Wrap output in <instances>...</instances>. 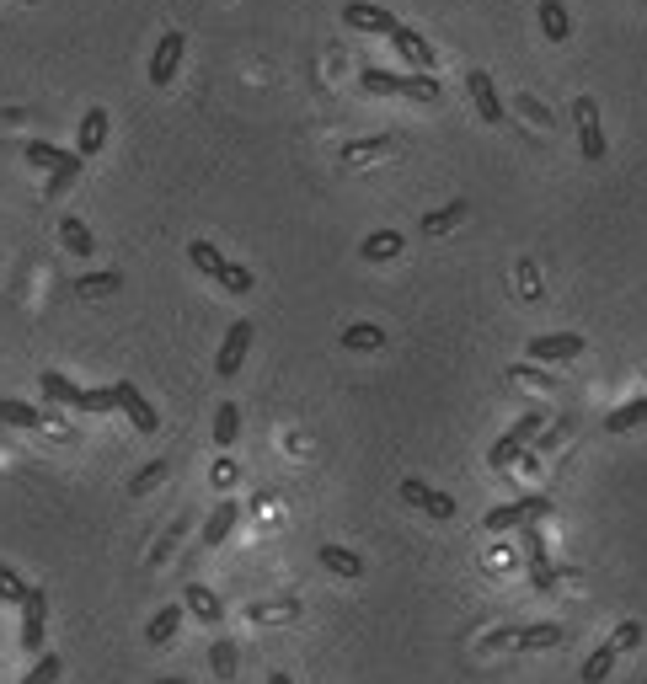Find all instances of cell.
<instances>
[{
    "mask_svg": "<svg viewBox=\"0 0 647 684\" xmlns=\"http://www.w3.org/2000/svg\"><path fill=\"white\" fill-rule=\"evenodd\" d=\"M546 513H551V497H541V492H530V497H519V503H498V508H487L482 530H492V535H503V530H519V524H541Z\"/></svg>",
    "mask_w": 647,
    "mask_h": 684,
    "instance_id": "cell-3",
    "label": "cell"
},
{
    "mask_svg": "<svg viewBox=\"0 0 647 684\" xmlns=\"http://www.w3.org/2000/svg\"><path fill=\"white\" fill-rule=\"evenodd\" d=\"M610 642L621 647V652H631V647H642V626H637V620H621V626H615V636H610Z\"/></svg>",
    "mask_w": 647,
    "mask_h": 684,
    "instance_id": "cell-40",
    "label": "cell"
},
{
    "mask_svg": "<svg viewBox=\"0 0 647 684\" xmlns=\"http://www.w3.org/2000/svg\"><path fill=\"white\" fill-rule=\"evenodd\" d=\"M22 155H27L38 171H49V188H54V193H65L70 182L81 177V161H86L81 150H59V145H49V139H27Z\"/></svg>",
    "mask_w": 647,
    "mask_h": 684,
    "instance_id": "cell-2",
    "label": "cell"
},
{
    "mask_svg": "<svg viewBox=\"0 0 647 684\" xmlns=\"http://www.w3.org/2000/svg\"><path fill=\"white\" fill-rule=\"evenodd\" d=\"M59 674H65V658H59V652H43V658L22 674V684H59Z\"/></svg>",
    "mask_w": 647,
    "mask_h": 684,
    "instance_id": "cell-35",
    "label": "cell"
},
{
    "mask_svg": "<svg viewBox=\"0 0 647 684\" xmlns=\"http://www.w3.org/2000/svg\"><path fill=\"white\" fill-rule=\"evenodd\" d=\"M562 636H567V631L557 626V620H535V626H519L514 647H525V652H546V647H557Z\"/></svg>",
    "mask_w": 647,
    "mask_h": 684,
    "instance_id": "cell-24",
    "label": "cell"
},
{
    "mask_svg": "<svg viewBox=\"0 0 647 684\" xmlns=\"http://www.w3.org/2000/svg\"><path fill=\"white\" fill-rule=\"evenodd\" d=\"M182 49H188V38H182L177 27H172V33H161V43H156V54H150V86H161V91H166V86L177 81Z\"/></svg>",
    "mask_w": 647,
    "mask_h": 684,
    "instance_id": "cell-9",
    "label": "cell"
},
{
    "mask_svg": "<svg viewBox=\"0 0 647 684\" xmlns=\"http://www.w3.org/2000/svg\"><path fill=\"white\" fill-rule=\"evenodd\" d=\"M519 107H525V113H530L535 123H546V129H551V113H546V107L535 102V97H519Z\"/></svg>",
    "mask_w": 647,
    "mask_h": 684,
    "instance_id": "cell-43",
    "label": "cell"
},
{
    "mask_svg": "<svg viewBox=\"0 0 647 684\" xmlns=\"http://www.w3.org/2000/svg\"><path fill=\"white\" fill-rule=\"evenodd\" d=\"M236 524H241V503H236V497H220V503H214V513L204 519V530H198V546H204V551H220Z\"/></svg>",
    "mask_w": 647,
    "mask_h": 684,
    "instance_id": "cell-11",
    "label": "cell"
},
{
    "mask_svg": "<svg viewBox=\"0 0 647 684\" xmlns=\"http://www.w3.org/2000/svg\"><path fill=\"white\" fill-rule=\"evenodd\" d=\"M359 86L369 97H412V102H439V81L434 70H412V75H391V70H364Z\"/></svg>",
    "mask_w": 647,
    "mask_h": 684,
    "instance_id": "cell-1",
    "label": "cell"
},
{
    "mask_svg": "<svg viewBox=\"0 0 647 684\" xmlns=\"http://www.w3.org/2000/svg\"><path fill=\"white\" fill-rule=\"evenodd\" d=\"M166 476H172V465H166V460H150L145 471H140V476L129 481V492H134V497H140V492H156V487H161Z\"/></svg>",
    "mask_w": 647,
    "mask_h": 684,
    "instance_id": "cell-37",
    "label": "cell"
},
{
    "mask_svg": "<svg viewBox=\"0 0 647 684\" xmlns=\"http://www.w3.org/2000/svg\"><path fill=\"white\" fill-rule=\"evenodd\" d=\"M647 423V396H631L626 407H615L605 417V433H631V428H642Z\"/></svg>",
    "mask_w": 647,
    "mask_h": 684,
    "instance_id": "cell-29",
    "label": "cell"
},
{
    "mask_svg": "<svg viewBox=\"0 0 647 684\" xmlns=\"http://www.w3.org/2000/svg\"><path fill=\"white\" fill-rule=\"evenodd\" d=\"M209 668L220 679H236V642H230V636H214L209 642Z\"/></svg>",
    "mask_w": 647,
    "mask_h": 684,
    "instance_id": "cell-33",
    "label": "cell"
},
{
    "mask_svg": "<svg viewBox=\"0 0 647 684\" xmlns=\"http://www.w3.org/2000/svg\"><path fill=\"white\" fill-rule=\"evenodd\" d=\"M209 481H214V487H220V492H230V487H236V481H241V471H236V465H230V460H214Z\"/></svg>",
    "mask_w": 647,
    "mask_h": 684,
    "instance_id": "cell-41",
    "label": "cell"
},
{
    "mask_svg": "<svg viewBox=\"0 0 647 684\" xmlns=\"http://www.w3.org/2000/svg\"><path fill=\"white\" fill-rule=\"evenodd\" d=\"M343 348H353V353H375V348H385V326H375V321H353V326H343Z\"/></svg>",
    "mask_w": 647,
    "mask_h": 684,
    "instance_id": "cell-26",
    "label": "cell"
},
{
    "mask_svg": "<svg viewBox=\"0 0 647 684\" xmlns=\"http://www.w3.org/2000/svg\"><path fill=\"white\" fill-rule=\"evenodd\" d=\"M113 391H118V412H123V417H129V423H134V428H140V433H156V428H161V412H156V407H150V401L140 396V385H129V380H118V385H113Z\"/></svg>",
    "mask_w": 647,
    "mask_h": 684,
    "instance_id": "cell-12",
    "label": "cell"
},
{
    "mask_svg": "<svg viewBox=\"0 0 647 684\" xmlns=\"http://www.w3.org/2000/svg\"><path fill=\"white\" fill-rule=\"evenodd\" d=\"M615 658H621V647H615V642H599V647L589 652V663L578 668V679H583V684H605L610 668H615Z\"/></svg>",
    "mask_w": 647,
    "mask_h": 684,
    "instance_id": "cell-27",
    "label": "cell"
},
{
    "mask_svg": "<svg viewBox=\"0 0 647 684\" xmlns=\"http://www.w3.org/2000/svg\"><path fill=\"white\" fill-rule=\"evenodd\" d=\"M391 49H396V59H407L412 70H434V65H439L434 49H428V38L418 33V27H407V22L391 33Z\"/></svg>",
    "mask_w": 647,
    "mask_h": 684,
    "instance_id": "cell-14",
    "label": "cell"
},
{
    "mask_svg": "<svg viewBox=\"0 0 647 684\" xmlns=\"http://www.w3.org/2000/svg\"><path fill=\"white\" fill-rule=\"evenodd\" d=\"M514 636H519V626H503V631H487V636H482V647H487V652H498V647H514Z\"/></svg>",
    "mask_w": 647,
    "mask_h": 684,
    "instance_id": "cell-42",
    "label": "cell"
},
{
    "mask_svg": "<svg viewBox=\"0 0 647 684\" xmlns=\"http://www.w3.org/2000/svg\"><path fill=\"white\" fill-rule=\"evenodd\" d=\"M43 626H49V594H43V588H27V599H22V647L27 652L43 647Z\"/></svg>",
    "mask_w": 647,
    "mask_h": 684,
    "instance_id": "cell-13",
    "label": "cell"
},
{
    "mask_svg": "<svg viewBox=\"0 0 647 684\" xmlns=\"http://www.w3.org/2000/svg\"><path fill=\"white\" fill-rule=\"evenodd\" d=\"M118 289H123V273H86L81 284H75L81 300H102V294H118Z\"/></svg>",
    "mask_w": 647,
    "mask_h": 684,
    "instance_id": "cell-32",
    "label": "cell"
},
{
    "mask_svg": "<svg viewBox=\"0 0 647 684\" xmlns=\"http://www.w3.org/2000/svg\"><path fill=\"white\" fill-rule=\"evenodd\" d=\"M107 129H113V123H107V107H86V113H81V129H75V150H81V155H97V150L107 145Z\"/></svg>",
    "mask_w": 647,
    "mask_h": 684,
    "instance_id": "cell-18",
    "label": "cell"
},
{
    "mask_svg": "<svg viewBox=\"0 0 647 684\" xmlns=\"http://www.w3.org/2000/svg\"><path fill=\"white\" fill-rule=\"evenodd\" d=\"M535 17H541V33H546L551 43H567V33H573V17H567L562 0H541V11H535Z\"/></svg>",
    "mask_w": 647,
    "mask_h": 684,
    "instance_id": "cell-28",
    "label": "cell"
},
{
    "mask_svg": "<svg viewBox=\"0 0 647 684\" xmlns=\"http://www.w3.org/2000/svg\"><path fill=\"white\" fill-rule=\"evenodd\" d=\"M589 348L578 332H541V337H530L525 342V359L535 364H567V359H578V353Z\"/></svg>",
    "mask_w": 647,
    "mask_h": 684,
    "instance_id": "cell-5",
    "label": "cell"
},
{
    "mask_svg": "<svg viewBox=\"0 0 647 684\" xmlns=\"http://www.w3.org/2000/svg\"><path fill=\"white\" fill-rule=\"evenodd\" d=\"M156 684H188V679H156Z\"/></svg>",
    "mask_w": 647,
    "mask_h": 684,
    "instance_id": "cell-45",
    "label": "cell"
},
{
    "mask_svg": "<svg viewBox=\"0 0 647 684\" xmlns=\"http://www.w3.org/2000/svg\"><path fill=\"white\" fill-rule=\"evenodd\" d=\"M402 246H407L402 230H375V236L359 241V257L364 262H391V257H402Z\"/></svg>",
    "mask_w": 647,
    "mask_h": 684,
    "instance_id": "cell-22",
    "label": "cell"
},
{
    "mask_svg": "<svg viewBox=\"0 0 647 684\" xmlns=\"http://www.w3.org/2000/svg\"><path fill=\"white\" fill-rule=\"evenodd\" d=\"M343 22L353 27V33H380V38H391L396 27H402L385 6H375V0H348V6H343Z\"/></svg>",
    "mask_w": 647,
    "mask_h": 684,
    "instance_id": "cell-10",
    "label": "cell"
},
{
    "mask_svg": "<svg viewBox=\"0 0 647 684\" xmlns=\"http://www.w3.org/2000/svg\"><path fill=\"white\" fill-rule=\"evenodd\" d=\"M22 599H27V583L6 562H0V604H22Z\"/></svg>",
    "mask_w": 647,
    "mask_h": 684,
    "instance_id": "cell-39",
    "label": "cell"
},
{
    "mask_svg": "<svg viewBox=\"0 0 647 684\" xmlns=\"http://www.w3.org/2000/svg\"><path fill=\"white\" fill-rule=\"evenodd\" d=\"M391 145H396L391 134H369V139H353V145H343V161H348V166H353V161H369V155H385Z\"/></svg>",
    "mask_w": 647,
    "mask_h": 684,
    "instance_id": "cell-34",
    "label": "cell"
},
{
    "mask_svg": "<svg viewBox=\"0 0 647 684\" xmlns=\"http://www.w3.org/2000/svg\"><path fill=\"white\" fill-rule=\"evenodd\" d=\"M466 214H471V204H466V198H455V204H444V209H434V214H423V236H450V230L460 225V220H466Z\"/></svg>",
    "mask_w": 647,
    "mask_h": 684,
    "instance_id": "cell-25",
    "label": "cell"
},
{
    "mask_svg": "<svg viewBox=\"0 0 647 684\" xmlns=\"http://www.w3.org/2000/svg\"><path fill=\"white\" fill-rule=\"evenodd\" d=\"M268 684H295V679H289V674H268Z\"/></svg>",
    "mask_w": 647,
    "mask_h": 684,
    "instance_id": "cell-44",
    "label": "cell"
},
{
    "mask_svg": "<svg viewBox=\"0 0 647 684\" xmlns=\"http://www.w3.org/2000/svg\"><path fill=\"white\" fill-rule=\"evenodd\" d=\"M27 6H38V0H27Z\"/></svg>",
    "mask_w": 647,
    "mask_h": 684,
    "instance_id": "cell-46",
    "label": "cell"
},
{
    "mask_svg": "<svg viewBox=\"0 0 647 684\" xmlns=\"http://www.w3.org/2000/svg\"><path fill=\"white\" fill-rule=\"evenodd\" d=\"M541 428H546V412H525V417H519L514 428L503 433L498 444L487 449V465H492V471H508V465H514L519 455H525V444H530V439H535V433H541Z\"/></svg>",
    "mask_w": 647,
    "mask_h": 684,
    "instance_id": "cell-4",
    "label": "cell"
},
{
    "mask_svg": "<svg viewBox=\"0 0 647 684\" xmlns=\"http://www.w3.org/2000/svg\"><path fill=\"white\" fill-rule=\"evenodd\" d=\"M182 530H188V524H172V530H166V535L156 540V551H150V562H145V567H166V562H172V551L182 546Z\"/></svg>",
    "mask_w": 647,
    "mask_h": 684,
    "instance_id": "cell-38",
    "label": "cell"
},
{
    "mask_svg": "<svg viewBox=\"0 0 647 684\" xmlns=\"http://www.w3.org/2000/svg\"><path fill=\"white\" fill-rule=\"evenodd\" d=\"M182 604H188V615L204 620V626H220V620H225L220 594H214V588H204V583H188V588H182Z\"/></svg>",
    "mask_w": 647,
    "mask_h": 684,
    "instance_id": "cell-17",
    "label": "cell"
},
{
    "mask_svg": "<svg viewBox=\"0 0 647 684\" xmlns=\"http://www.w3.org/2000/svg\"><path fill=\"white\" fill-rule=\"evenodd\" d=\"M525 530V562H530V583L541 588V594H551L557 588V572H551V562H546V540H541V530L535 524H519Z\"/></svg>",
    "mask_w": 647,
    "mask_h": 684,
    "instance_id": "cell-15",
    "label": "cell"
},
{
    "mask_svg": "<svg viewBox=\"0 0 647 684\" xmlns=\"http://www.w3.org/2000/svg\"><path fill=\"white\" fill-rule=\"evenodd\" d=\"M182 615H188V604H166V610L150 615V626H145V647H166L172 636L182 631Z\"/></svg>",
    "mask_w": 647,
    "mask_h": 684,
    "instance_id": "cell-19",
    "label": "cell"
},
{
    "mask_svg": "<svg viewBox=\"0 0 647 684\" xmlns=\"http://www.w3.org/2000/svg\"><path fill=\"white\" fill-rule=\"evenodd\" d=\"M402 503H412L418 513H428V519H455V497L439 492V487H428V481H418V476L402 481Z\"/></svg>",
    "mask_w": 647,
    "mask_h": 684,
    "instance_id": "cell-8",
    "label": "cell"
},
{
    "mask_svg": "<svg viewBox=\"0 0 647 684\" xmlns=\"http://www.w3.org/2000/svg\"><path fill=\"white\" fill-rule=\"evenodd\" d=\"M188 262H193L198 273L220 278V268H225V252H220V246H214V241H193V246H188Z\"/></svg>",
    "mask_w": 647,
    "mask_h": 684,
    "instance_id": "cell-31",
    "label": "cell"
},
{
    "mask_svg": "<svg viewBox=\"0 0 647 684\" xmlns=\"http://www.w3.org/2000/svg\"><path fill=\"white\" fill-rule=\"evenodd\" d=\"M573 123H578V150L583 161H605V129H599V102L594 97H578L573 102Z\"/></svg>",
    "mask_w": 647,
    "mask_h": 684,
    "instance_id": "cell-6",
    "label": "cell"
},
{
    "mask_svg": "<svg viewBox=\"0 0 647 684\" xmlns=\"http://www.w3.org/2000/svg\"><path fill=\"white\" fill-rule=\"evenodd\" d=\"M466 91H471V102H476V113H482V123H503V97H498V86H492L487 70H471V75H466Z\"/></svg>",
    "mask_w": 647,
    "mask_h": 684,
    "instance_id": "cell-16",
    "label": "cell"
},
{
    "mask_svg": "<svg viewBox=\"0 0 647 684\" xmlns=\"http://www.w3.org/2000/svg\"><path fill=\"white\" fill-rule=\"evenodd\" d=\"M214 284H225L230 294H252V284H257V278H252V268H241V262H225Z\"/></svg>",
    "mask_w": 647,
    "mask_h": 684,
    "instance_id": "cell-36",
    "label": "cell"
},
{
    "mask_svg": "<svg viewBox=\"0 0 647 684\" xmlns=\"http://www.w3.org/2000/svg\"><path fill=\"white\" fill-rule=\"evenodd\" d=\"M59 241H65L70 257H97V236L86 230L81 214H65V220H59Z\"/></svg>",
    "mask_w": 647,
    "mask_h": 684,
    "instance_id": "cell-21",
    "label": "cell"
},
{
    "mask_svg": "<svg viewBox=\"0 0 647 684\" xmlns=\"http://www.w3.org/2000/svg\"><path fill=\"white\" fill-rule=\"evenodd\" d=\"M316 562L327 567V572H337V578H364V556L348 551V546H321Z\"/></svg>",
    "mask_w": 647,
    "mask_h": 684,
    "instance_id": "cell-23",
    "label": "cell"
},
{
    "mask_svg": "<svg viewBox=\"0 0 647 684\" xmlns=\"http://www.w3.org/2000/svg\"><path fill=\"white\" fill-rule=\"evenodd\" d=\"M236 439H241V407L236 401H220V412H214V444L230 449Z\"/></svg>",
    "mask_w": 647,
    "mask_h": 684,
    "instance_id": "cell-30",
    "label": "cell"
},
{
    "mask_svg": "<svg viewBox=\"0 0 647 684\" xmlns=\"http://www.w3.org/2000/svg\"><path fill=\"white\" fill-rule=\"evenodd\" d=\"M0 423H6V428H27V433H38V428H49V412H38L33 401H11V396H0Z\"/></svg>",
    "mask_w": 647,
    "mask_h": 684,
    "instance_id": "cell-20",
    "label": "cell"
},
{
    "mask_svg": "<svg viewBox=\"0 0 647 684\" xmlns=\"http://www.w3.org/2000/svg\"><path fill=\"white\" fill-rule=\"evenodd\" d=\"M252 337H257V326H252V321H230L225 348H220V359H214V369H220V380H236V375H241V364H246V348H252Z\"/></svg>",
    "mask_w": 647,
    "mask_h": 684,
    "instance_id": "cell-7",
    "label": "cell"
}]
</instances>
